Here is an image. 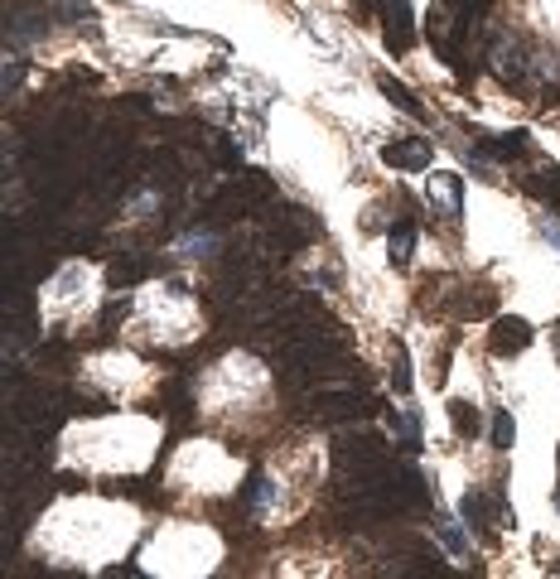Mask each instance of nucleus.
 Wrapping results in <instances>:
<instances>
[{
	"label": "nucleus",
	"mask_w": 560,
	"mask_h": 579,
	"mask_svg": "<svg viewBox=\"0 0 560 579\" xmlns=\"http://www.w3.org/2000/svg\"><path fill=\"white\" fill-rule=\"evenodd\" d=\"M541 237H546V242L560 251V222H556V218H541Z\"/></svg>",
	"instance_id": "1"
},
{
	"label": "nucleus",
	"mask_w": 560,
	"mask_h": 579,
	"mask_svg": "<svg viewBox=\"0 0 560 579\" xmlns=\"http://www.w3.org/2000/svg\"><path fill=\"white\" fill-rule=\"evenodd\" d=\"M493 440H498V444L512 440V420H507V415H498V425H493Z\"/></svg>",
	"instance_id": "2"
}]
</instances>
